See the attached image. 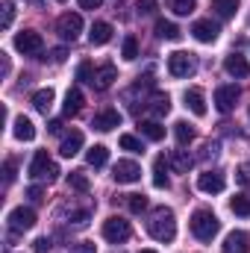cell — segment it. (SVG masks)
<instances>
[{
	"label": "cell",
	"mask_w": 250,
	"mask_h": 253,
	"mask_svg": "<svg viewBox=\"0 0 250 253\" xmlns=\"http://www.w3.org/2000/svg\"><path fill=\"white\" fill-rule=\"evenodd\" d=\"M147 233L156 239V242H174L177 236V221H174V212L159 206L150 212V221H147Z\"/></svg>",
	"instance_id": "cell-1"
},
{
	"label": "cell",
	"mask_w": 250,
	"mask_h": 253,
	"mask_svg": "<svg viewBox=\"0 0 250 253\" xmlns=\"http://www.w3.org/2000/svg\"><path fill=\"white\" fill-rule=\"evenodd\" d=\"M218 230H221V221H218V215H215L212 209H197V212L191 215V233H194L200 242H212V239L218 236Z\"/></svg>",
	"instance_id": "cell-2"
},
{
	"label": "cell",
	"mask_w": 250,
	"mask_h": 253,
	"mask_svg": "<svg viewBox=\"0 0 250 253\" xmlns=\"http://www.w3.org/2000/svg\"><path fill=\"white\" fill-rule=\"evenodd\" d=\"M59 174H62V171H59V165H56V162L47 156V150H39V153L33 156V162H30V177H33V180L53 183Z\"/></svg>",
	"instance_id": "cell-3"
},
{
	"label": "cell",
	"mask_w": 250,
	"mask_h": 253,
	"mask_svg": "<svg viewBox=\"0 0 250 253\" xmlns=\"http://www.w3.org/2000/svg\"><path fill=\"white\" fill-rule=\"evenodd\" d=\"M129 221H124L121 215H112V218H106L103 221V239L106 242H112V245H121V242H126L129 239Z\"/></svg>",
	"instance_id": "cell-4"
},
{
	"label": "cell",
	"mask_w": 250,
	"mask_h": 253,
	"mask_svg": "<svg viewBox=\"0 0 250 253\" xmlns=\"http://www.w3.org/2000/svg\"><path fill=\"white\" fill-rule=\"evenodd\" d=\"M56 33L62 36L65 42H77L80 33H83V18H80V12H65V15H59Z\"/></svg>",
	"instance_id": "cell-5"
},
{
	"label": "cell",
	"mask_w": 250,
	"mask_h": 253,
	"mask_svg": "<svg viewBox=\"0 0 250 253\" xmlns=\"http://www.w3.org/2000/svg\"><path fill=\"white\" fill-rule=\"evenodd\" d=\"M194 68H197V65H194V56L186 53V50H177V53L168 56V74H171V77H180V80H183V77H191Z\"/></svg>",
	"instance_id": "cell-6"
},
{
	"label": "cell",
	"mask_w": 250,
	"mask_h": 253,
	"mask_svg": "<svg viewBox=\"0 0 250 253\" xmlns=\"http://www.w3.org/2000/svg\"><path fill=\"white\" fill-rule=\"evenodd\" d=\"M33 227H36V212L30 206H18L9 212V230L12 233H27Z\"/></svg>",
	"instance_id": "cell-7"
},
{
	"label": "cell",
	"mask_w": 250,
	"mask_h": 253,
	"mask_svg": "<svg viewBox=\"0 0 250 253\" xmlns=\"http://www.w3.org/2000/svg\"><path fill=\"white\" fill-rule=\"evenodd\" d=\"M112 177H115V183H138L141 180V168L132 159H121V162H115Z\"/></svg>",
	"instance_id": "cell-8"
},
{
	"label": "cell",
	"mask_w": 250,
	"mask_h": 253,
	"mask_svg": "<svg viewBox=\"0 0 250 253\" xmlns=\"http://www.w3.org/2000/svg\"><path fill=\"white\" fill-rule=\"evenodd\" d=\"M224 186H227V180H224L221 171H203L197 177V189L203 191V194H221Z\"/></svg>",
	"instance_id": "cell-9"
},
{
	"label": "cell",
	"mask_w": 250,
	"mask_h": 253,
	"mask_svg": "<svg viewBox=\"0 0 250 253\" xmlns=\"http://www.w3.org/2000/svg\"><path fill=\"white\" fill-rule=\"evenodd\" d=\"M218 33H221V27H218L212 18H203V21H197V24L191 27V36H194L197 42H203V44H212V42L218 39Z\"/></svg>",
	"instance_id": "cell-10"
},
{
	"label": "cell",
	"mask_w": 250,
	"mask_h": 253,
	"mask_svg": "<svg viewBox=\"0 0 250 253\" xmlns=\"http://www.w3.org/2000/svg\"><path fill=\"white\" fill-rule=\"evenodd\" d=\"M42 36L36 33V30H24V33H18L15 36V47L21 50V53H39L42 50Z\"/></svg>",
	"instance_id": "cell-11"
},
{
	"label": "cell",
	"mask_w": 250,
	"mask_h": 253,
	"mask_svg": "<svg viewBox=\"0 0 250 253\" xmlns=\"http://www.w3.org/2000/svg\"><path fill=\"white\" fill-rule=\"evenodd\" d=\"M236 100H239V88L236 85H221L215 91V106L218 112H233L236 109Z\"/></svg>",
	"instance_id": "cell-12"
},
{
	"label": "cell",
	"mask_w": 250,
	"mask_h": 253,
	"mask_svg": "<svg viewBox=\"0 0 250 253\" xmlns=\"http://www.w3.org/2000/svg\"><path fill=\"white\" fill-rule=\"evenodd\" d=\"M224 253H250V239L248 233H242V230H233V233H227V239H224Z\"/></svg>",
	"instance_id": "cell-13"
},
{
	"label": "cell",
	"mask_w": 250,
	"mask_h": 253,
	"mask_svg": "<svg viewBox=\"0 0 250 253\" xmlns=\"http://www.w3.org/2000/svg\"><path fill=\"white\" fill-rule=\"evenodd\" d=\"M91 126H94V129H100V132H109V129L121 126V112H118V109H100V112L94 115Z\"/></svg>",
	"instance_id": "cell-14"
},
{
	"label": "cell",
	"mask_w": 250,
	"mask_h": 253,
	"mask_svg": "<svg viewBox=\"0 0 250 253\" xmlns=\"http://www.w3.org/2000/svg\"><path fill=\"white\" fill-rule=\"evenodd\" d=\"M224 68H227V74L230 77H236V80H242V77H248L250 74V65L245 56H239V53H230L227 59H224Z\"/></svg>",
	"instance_id": "cell-15"
},
{
	"label": "cell",
	"mask_w": 250,
	"mask_h": 253,
	"mask_svg": "<svg viewBox=\"0 0 250 253\" xmlns=\"http://www.w3.org/2000/svg\"><path fill=\"white\" fill-rule=\"evenodd\" d=\"M80 147H83V132H80V129H71L62 138V144H59V153H62L65 159H71V156L80 153Z\"/></svg>",
	"instance_id": "cell-16"
},
{
	"label": "cell",
	"mask_w": 250,
	"mask_h": 253,
	"mask_svg": "<svg viewBox=\"0 0 250 253\" xmlns=\"http://www.w3.org/2000/svg\"><path fill=\"white\" fill-rule=\"evenodd\" d=\"M109 39H112V24H106V21H94V24H91V33H88V42L100 47V44H106Z\"/></svg>",
	"instance_id": "cell-17"
},
{
	"label": "cell",
	"mask_w": 250,
	"mask_h": 253,
	"mask_svg": "<svg viewBox=\"0 0 250 253\" xmlns=\"http://www.w3.org/2000/svg\"><path fill=\"white\" fill-rule=\"evenodd\" d=\"M83 103H85V97H83V91L80 88H71L68 94H65V106L62 112L68 118H74V115H80V109H83Z\"/></svg>",
	"instance_id": "cell-18"
},
{
	"label": "cell",
	"mask_w": 250,
	"mask_h": 253,
	"mask_svg": "<svg viewBox=\"0 0 250 253\" xmlns=\"http://www.w3.org/2000/svg\"><path fill=\"white\" fill-rule=\"evenodd\" d=\"M186 106L197 115V118H203V115H206V97H203V91H200V88H188V91H186Z\"/></svg>",
	"instance_id": "cell-19"
},
{
	"label": "cell",
	"mask_w": 250,
	"mask_h": 253,
	"mask_svg": "<svg viewBox=\"0 0 250 253\" xmlns=\"http://www.w3.org/2000/svg\"><path fill=\"white\" fill-rule=\"evenodd\" d=\"M115 77H118V74H115V65H103V68H100V71L94 74L91 85H94L97 91H106V88H109V85L115 83Z\"/></svg>",
	"instance_id": "cell-20"
},
{
	"label": "cell",
	"mask_w": 250,
	"mask_h": 253,
	"mask_svg": "<svg viewBox=\"0 0 250 253\" xmlns=\"http://www.w3.org/2000/svg\"><path fill=\"white\" fill-rule=\"evenodd\" d=\"M12 132H15V138L18 141H33L36 138V126H33V121L30 118H15V124H12Z\"/></svg>",
	"instance_id": "cell-21"
},
{
	"label": "cell",
	"mask_w": 250,
	"mask_h": 253,
	"mask_svg": "<svg viewBox=\"0 0 250 253\" xmlns=\"http://www.w3.org/2000/svg\"><path fill=\"white\" fill-rule=\"evenodd\" d=\"M53 97H56V94H53V88H39V91L33 94V106H36L39 112H44V115H47V112H50V106H53Z\"/></svg>",
	"instance_id": "cell-22"
},
{
	"label": "cell",
	"mask_w": 250,
	"mask_h": 253,
	"mask_svg": "<svg viewBox=\"0 0 250 253\" xmlns=\"http://www.w3.org/2000/svg\"><path fill=\"white\" fill-rule=\"evenodd\" d=\"M153 186L168 189V162H165V156H156V162H153Z\"/></svg>",
	"instance_id": "cell-23"
},
{
	"label": "cell",
	"mask_w": 250,
	"mask_h": 253,
	"mask_svg": "<svg viewBox=\"0 0 250 253\" xmlns=\"http://www.w3.org/2000/svg\"><path fill=\"white\" fill-rule=\"evenodd\" d=\"M106 159H109V150H106L103 144H94V147H88V153H85V162H88L91 168H103Z\"/></svg>",
	"instance_id": "cell-24"
},
{
	"label": "cell",
	"mask_w": 250,
	"mask_h": 253,
	"mask_svg": "<svg viewBox=\"0 0 250 253\" xmlns=\"http://www.w3.org/2000/svg\"><path fill=\"white\" fill-rule=\"evenodd\" d=\"M138 129H141V135L150 138V141H162V138H165V126L159 124V121H141Z\"/></svg>",
	"instance_id": "cell-25"
},
{
	"label": "cell",
	"mask_w": 250,
	"mask_h": 253,
	"mask_svg": "<svg viewBox=\"0 0 250 253\" xmlns=\"http://www.w3.org/2000/svg\"><path fill=\"white\" fill-rule=\"evenodd\" d=\"M156 36H159V39H165V42H177L183 33H180V27H177V24H171V21H156Z\"/></svg>",
	"instance_id": "cell-26"
},
{
	"label": "cell",
	"mask_w": 250,
	"mask_h": 253,
	"mask_svg": "<svg viewBox=\"0 0 250 253\" xmlns=\"http://www.w3.org/2000/svg\"><path fill=\"white\" fill-rule=\"evenodd\" d=\"M150 112H153V115H168V112H171V97L162 94V91H156V94L150 97Z\"/></svg>",
	"instance_id": "cell-27"
},
{
	"label": "cell",
	"mask_w": 250,
	"mask_h": 253,
	"mask_svg": "<svg viewBox=\"0 0 250 253\" xmlns=\"http://www.w3.org/2000/svg\"><path fill=\"white\" fill-rule=\"evenodd\" d=\"M212 9L218 18H233L239 12V0H212Z\"/></svg>",
	"instance_id": "cell-28"
},
{
	"label": "cell",
	"mask_w": 250,
	"mask_h": 253,
	"mask_svg": "<svg viewBox=\"0 0 250 253\" xmlns=\"http://www.w3.org/2000/svg\"><path fill=\"white\" fill-rule=\"evenodd\" d=\"M191 165H194V159L188 156L186 150H177V153L171 156V168H174L177 174H188V168H191Z\"/></svg>",
	"instance_id": "cell-29"
},
{
	"label": "cell",
	"mask_w": 250,
	"mask_h": 253,
	"mask_svg": "<svg viewBox=\"0 0 250 253\" xmlns=\"http://www.w3.org/2000/svg\"><path fill=\"white\" fill-rule=\"evenodd\" d=\"M168 9H171L174 15H191V12L197 9V3H194V0H168Z\"/></svg>",
	"instance_id": "cell-30"
},
{
	"label": "cell",
	"mask_w": 250,
	"mask_h": 253,
	"mask_svg": "<svg viewBox=\"0 0 250 253\" xmlns=\"http://www.w3.org/2000/svg\"><path fill=\"white\" fill-rule=\"evenodd\" d=\"M230 209H233L236 215H242V218L250 215V197H248V194H236V197L230 200Z\"/></svg>",
	"instance_id": "cell-31"
},
{
	"label": "cell",
	"mask_w": 250,
	"mask_h": 253,
	"mask_svg": "<svg viewBox=\"0 0 250 253\" xmlns=\"http://www.w3.org/2000/svg\"><path fill=\"white\" fill-rule=\"evenodd\" d=\"M118 144L124 147V150H129V153H144V144H141V138H135V135H121L118 138Z\"/></svg>",
	"instance_id": "cell-32"
},
{
	"label": "cell",
	"mask_w": 250,
	"mask_h": 253,
	"mask_svg": "<svg viewBox=\"0 0 250 253\" xmlns=\"http://www.w3.org/2000/svg\"><path fill=\"white\" fill-rule=\"evenodd\" d=\"M68 186L74 191H88V177H85L83 171H71V174H68Z\"/></svg>",
	"instance_id": "cell-33"
},
{
	"label": "cell",
	"mask_w": 250,
	"mask_h": 253,
	"mask_svg": "<svg viewBox=\"0 0 250 253\" xmlns=\"http://www.w3.org/2000/svg\"><path fill=\"white\" fill-rule=\"evenodd\" d=\"M174 135H177L180 144H188V141L194 138V129H191V124H186V121H177V124H174Z\"/></svg>",
	"instance_id": "cell-34"
},
{
	"label": "cell",
	"mask_w": 250,
	"mask_h": 253,
	"mask_svg": "<svg viewBox=\"0 0 250 253\" xmlns=\"http://www.w3.org/2000/svg\"><path fill=\"white\" fill-rule=\"evenodd\" d=\"M126 206H129V212H144L147 209V197L144 194H126Z\"/></svg>",
	"instance_id": "cell-35"
},
{
	"label": "cell",
	"mask_w": 250,
	"mask_h": 253,
	"mask_svg": "<svg viewBox=\"0 0 250 253\" xmlns=\"http://www.w3.org/2000/svg\"><path fill=\"white\" fill-rule=\"evenodd\" d=\"M121 56H124L126 62H132V59L138 56V42H135V36H126L124 39V50H121Z\"/></svg>",
	"instance_id": "cell-36"
},
{
	"label": "cell",
	"mask_w": 250,
	"mask_h": 253,
	"mask_svg": "<svg viewBox=\"0 0 250 253\" xmlns=\"http://www.w3.org/2000/svg\"><path fill=\"white\" fill-rule=\"evenodd\" d=\"M77 80H83V83H91V80H94V68H91V62H83L80 68H77Z\"/></svg>",
	"instance_id": "cell-37"
},
{
	"label": "cell",
	"mask_w": 250,
	"mask_h": 253,
	"mask_svg": "<svg viewBox=\"0 0 250 253\" xmlns=\"http://www.w3.org/2000/svg\"><path fill=\"white\" fill-rule=\"evenodd\" d=\"M12 18H15V3L6 0L3 3V27H12Z\"/></svg>",
	"instance_id": "cell-38"
},
{
	"label": "cell",
	"mask_w": 250,
	"mask_h": 253,
	"mask_svg": "<svg viewBox=\"0 0 250 253\" xmlns=\"http://www.w3.org/2000/svg\"><path fill=\"white\" fill-rule=\"evenodd\" d=\"M138 15H150V12H156V0H138Z\"/></svg>",
	"instance_id": "cell-39"
},
{
	"label": "cell",
	"mask_w": 250,
	"mask_h": 253,
	"mask_svg": "<svg viewBox=\"0 0 250 253\" xmlns=\"http://www.w3.org/2000/svg\"><path fill=\"white\" fill-rule=\"evenodd\" d=\"M71 253H97V248L91 242H80V245H71Z\"/></svg>",
	"instance_id": "cell-40"
},
{
	"label": "cell",
	"mask_w": 250,
	"mask_h": 253,
	"mask_svg": "<svg viewBox=\"0 0 250 253\" xmlns=\"http://www.w3.org/2000/svg\"><path fill=\"white\" fill-rule=\"evenodd\" d=\"M12 180H15V162H6V165H3V183L9 186Z\"/></svg>",
	"instance_id": "cell-41"
},
{
	"label": "cell",
	"mask_w": 250,
	"mask_h": 253,
	"mask_svg": "<svg viewBox=\"0 0 250 253\" xmlns=\"http://www.w3.org/2000/svg\"><path fill=\"white\" fill-rule=\"evenodd\" d=\"M71 221H74L77 227H83V224L88 221V209H80V212H71Z\"/></svg>",
	"instance_id": "cell-42"
},
{
	"label": "cell",
	"mask_w": 250,
	"mask_h": 253,
	"mask_svg": "<svg viewBox=\"0 0 250 253\" xmlns=\"http://www.w3.org/2000/svg\"><path fill=\"white\" fill-rule=\"evenodd\" d=\"M27 197L39 203V200H44V189H42V186H30V189H27Z\"/></svg>",
	"instance_id": "cell-43"
},
{
	"label": "cell",
	"mask_w": 250,
	"mask_h": 253,
	"mask_svg": "<svg viewBox=\"0 0 250 253\" xmlns=\"http://www.w3.org/2000/svg\"><path fill=\"white\" fill-rule=\"evenodd\" d=\"M50 248H53V245H50V239H47V236L36 242V253H47V251H50Z\"/></svg>",
	"instance_id": "cell-44"
},
{
	"label": "cell",
	"mask_w": 250,
	"mask_h": 253,
	"mask_svg": "<svg viewBox=\"0 0 250 253\" xmlns=\"http://www.w3.org/2000/svg\"><path fill=\"white\" fill-rule=\"evenodd\" d=\"M80 3V9H97V6H103V0H77Z\"/></svg>",
	"instance_id": "cell-45"
},
{
	"label": "cell",
	"mask_w": 250,
	"mask_h": 253,
	"mask_svg": "<svg viewBox=\"0 0 250 253\" xmlns=\"http://www.w3.org/2000/svg\"><path fill=\"white\" fill-rule=\"evenodd\" d=\"M65 56H68L65 47H56V50H53V62H65Z\"/></svg>",
	"instance_id": "cell-46"
},
{
	"label": "cell",
	"mask_w": 250,
	"mask_h": 253,
	"mask_svg": "<svg viewBox=\"0 0 250 253\" xmlns=\"http://www.w3.org/2000/svg\"><path fill=\"white\" fill-rule=\"evenodd\" d=\"M239 183H242V186H248V183H250V174H248V168H239Z\"/></svg>",
	"instance_id": "cell-47"
},
{
	"label": "cell",
	"mask_w": 250,
	"mask_h": 253,
	"mask_svg": "<svg viewBox=\"0 0 250 253\" xmlns=\"http://www.w3.org/2000/svg\"><path fill=\"white\" fill-rule=\"evenodd\" d=\"M47 129H50V132H59V129H62V121H50Z\"/></svg>",
	"instance_id": "cell-48"
},
{
	"label": "cell",
	"mask_w": 250,
	"mask_h": 253,
	"mask_svg": "<svg viewBox=\"0 0 250 253\" xmlns=\"http://www.w3.org/2000/svg\"><path fill=\"white\" fill-rule=\"evenodd\" d=\"M141 253H156V251H141Z\"/></svg>",
	"instance_id": "cell-49"
},
{
	"label": "cell",
	"mask_w": 250,
	"mask_h": 253,
	"mask_svg": "<svg viewBox=\"0 0 250 253\" xmlns=\"http://www.w3.org/2000/svg\"><path fill=\"white\" fill-rule=\"evenodd\" d=\"M59 3H65V0H59Z\"/></svg>",
	"instance_id": "cell-50"
}]
</instances>
